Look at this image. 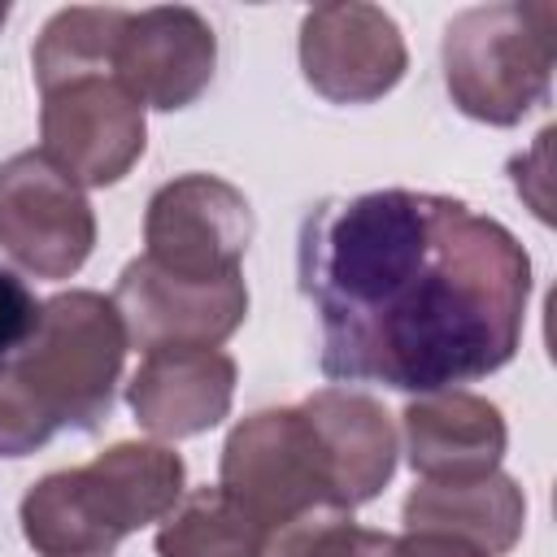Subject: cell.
Listing matches in <instances>:
<instances>
[{"label":"cell","mask_w":557,"mask_h":557,"mask_svg":"<svg viewBox=\"0 0 557 557\" xmlns=\"http://www.w3.org/2000/svg\"><path fill=\"white\" fill-rule=\"evenodd\" d=\"M296 265L335 383L426 396L518 352L531 257L466 200L409 187L322 200L300 222Z\"/></svg>","instance_id":"1"},{"label":"cell","mask_w":557,"mask_h":557,"mask_svg":"<svg viewBox=\"0 0 557 557\" xmlns=\"http://www.w3.org/2000/svg\"><path fill=\"white\" fill-rule=\"evenodd\" d=\"M126 9L74 4L44 22L30 65L39 83L44 157L78 187H109L144 157V104L113 70V44Z\"/></svg>","instance_id":"2"},{"label":"cell","mask_w":557,"mask_h":557,"mask_svg":"<svg viewBox=\"0 0 557 557\" xmlns=\"http://www.w3.org/2000/svg\"><path fill=\"white\" fill-rule=\"evenodd\" d=\"M126 348L109 296L74 287L44 300L35 335L0 366V457H26L57 431H96L113 413Z\"/></svg>","instance_id":"3"},{"label":"cell","mask_w":557,"mask_h":557,"mask_svg":"<svg viewBox=\"0 0 557 557\" xmlns=\"http://www.w3.org/2000/svg\"><path fill=\"white\" fill-rule=\"evenodd\" d=\"M183 457L165 444L122 440L87 466L44 474L22 496V535L39 557H109L131 531L183 500Z\"/></svg>","instance_id":"4"},{"label":"cell","mask_w":557,"mask_h":557,"mask_svg":"<svg viewBox=\"0 0 557 557\" xmlns=\"http://www.w3.org/2000/svg\"><path fill=\"white\" fill-rule=\"evenodd\" d=\"M557 61V9L500 0L466 9L444 30V83L453 104L487 126H513L548 100Z\"/></svg>","instance_id":"5"},{"label":"cell","mask_w":557,"mask_h":557,"mask_svg":"<svg viewBox=\"0 0 557 557\" xmlns=\"http://www.w3.org/2000/svg\"><path fill=\"white\" fill-rule=\"evenodd\" d=\"M218 487H226L265 531L313 509H339L326 448L300 405L244 418L222 444Z\"/></svg>","instance_id":"6"},{"label":"cell","mask_w":557,"mask_h":557,"mask_svg":"<svg viewBox=\"0 0 557 557\" xmlns=\"http://www.w3.org/2000/svg\"><path fill=\"white\" fill-rule=\"evenodd\" d=\"M252 239L248 196L218 174H178L152 191L144 213V257L187 283L239 274Z\"/></svg>","instance_id":"7"},{"label":"cell","mask_w":557,"mask_h":557,"mask_svg":"<svg viewBox=\"0 0 557 557\" xmlns=\"http://www.w3.org/2000/svg\"><path fill=\"white\" fill-rule=\"evenodd\" d=\"M0 248L35 278H70L96 248L87 191L44 152L0 165Z\"/></svg>","instance_id":"8"},{"label":"cell","mask_w":557,"mask_h":557,"mask_svg":"<svg viewBox=\"0 0 557 557\" xmlns=\"http://www.w3.org/2000/svg\"><path fill=\"white\" fill-rule=\"evenodd\" d=\"M113 309L126 326V344L157 348H218L248 318V287L239 274L218 283H187L135 257L113 287Z\"/></svg>","instance_id":"9"},{"label":"cell","mask_w":557,"mask_h":557,"mask_svg":"<svg viewBox=\"0 0 557 557\" xmlns=\"http://www.w3.org/2000/svg\"><path fill=\"white\" fill-rule=\"evenodd\" d=\"M300 70L322 100L370 104L405 78L409 52L379 4H318L300 22Z\"/></svg>","instance_id":"10"},{"label":"cell","mask_w":557,"mask_h":557,"mask_svg":"<svg viewBox=\"0 0 557 557\" xmlns=\"http://www.w3.org/2000/svg\"><path fill=\"white\" fill-rule=\"evenodd\" d=\"M113 70L144 109H187L205 96L218 70V35L205 13L187 4L126 9L113 44Z\"/></svg>","instance_id":"11"},{"label":"cell","mask_w":557,"mask_h":557,"mask_svg":"<svg viewBox=\"0 0 557 557\" xmlns=\"http://www.w3.org/2000/svg\"><path fill=\"white\" fill-rule=\"evenodd\" d=\"M235 400V361L222 348L144 352L126 383L135 422L157 440H187L218 426Z\"/></svg>","instance_id":"12"},{"label":"cell","mask_w":557,"mask_h":557,"mask_svg":"<svg viewBox=\"0 0 557 557\" xmlns=\"http://www.w3.org/2000/svg\"><path fill=\"white\" fill-rule=\"evenodd\" d=\"M405 457L422 483H470L500 470L509 426L500 409L474 392L448 387L405 405Z\"/></svg>","instance_id":"13"},{"label":"cell","mask_w":557,"mask_h":557,"mask_svg":"<svg viewBox=\"0 0 557 557\" xmlns=\"http://www.w3.org/2000/svg\"><path fill=\"white\" fill-rule=\"evenodd\" d=\"M300 409L326 448L339 509L352 513L357 505H370L396 470V426L387 409L374 396L348 387H322Z\"/></svg>","instance_id":"14"},{"label":"cell","mask_w":557,"mask_h":557,"mask_svg":"<svg viewBox=\"0 0 557 557\" xmlns=\"http://www.w3.org/2000/svg\"><path fill=\"white\" fill-rule=\"evenodd\" d=\"M527 527V496L509 474L470 483H422L405 496V531H444L487 557H505Z\"/></svg>","instance_id":"15"},{"label":"cell","mask_w":557,"mask_h":557,"mask_svg":"<svg viewBox=\"0 0 557 557\" xmlns=\"http://www.w3.org/2000/svg\"><path fill=\"white\" fill-rule=\"evenodd\" d=\"M270 531L226 492L196 487L161 518L157 557H261Z\"/></svg>","instance_id":"16"},{"label":"cell","mask_w":557,"mask_h":557,"mask_svg":"<svg viewBox=\"0 0 557 557\" xmlns=\"http://www.w3.org/2000/svg\"><path fill=\"white\" fill-rule=\"evenodd\" d=\"M261 557H396V535L357 527L348 509H313L270 531Z\"/></svg>","instance_id":"17"},{"label":"cell","mask_w":557,"mask_h":557,"mask_svg":"<svg viewBox=\"0 0 557 557\" xmlns=\"http://www.w3.org/2000/svg\"><path fill=\"white\" fill-rule=\"evenodd\" d=\"M39 309L44 300H35V292L13 270L0 265V366L26 348V339L39 326Z\"/></svg>","instance_id":"18"},{"label":"cell","mask_w":557,"mask_h":557,"mask_svg":"<svg viewBox=\"0 0 557 557\" xmlns=\"http://www.w3.org/2000/svg\"><path fill=\"white\" fill-rule=\"evenodd\" d=\"M396 557H487V553L444 531H405L396 535Z\"/></svg>","instance_id":"19"},{"label":"cell","mask_w":557,"mask_h":557,"mask_svg":"<svg viewBox=\"0 0 557 557\" xmlns=\"http://www.w3.org/2000/svg\"><path fill=\"white\" fill-rule=\"evenodd\" d=\"M4 17H9V4H0V26H4Z\"/></svg>","instance_id":"20"}]
</instances>
